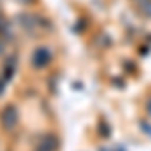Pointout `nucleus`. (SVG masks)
Returning a JSON list of instances; mask_svg holds the SVG:
<instances>
[{
  "instance_id": "nucleus-1",
  "label": "nucleus",
  "mask_w": 151,
  "mask_h": 151,
  "mask_svg": "<svg viewBox=\"0 0 151 151\" xmlns=\"http://www.w3.org/2000/svg\"><path fill=\"white\" fill-rule=\"evenodd\" d=\"M0 125L4 131H12V129L18 125V111L14 105H6L0 113Z\"/></svg>"
},
{
  "instance_id": "nucleus-2",
  "label": "nucleus",
  "mask_w": 151,
  "mask_h": 151,
  "mask_svg": "<svg viewBox=\"0 0 151 151\" xmlns=\"http://www.w3.org/2000/svg\"><path fill=\"white\" fill-rule=\"evenodd\" d=\"M50 60H52V52L45 47H38L32 52V67L35 69H45L47 65H50Z\"/></svg>"
},
{
  "instance_id": "nucleus-3",
  "label": "nucleus",
  "mask_w": 151,
  "mask_h": 151,
  "mask_svg": "<svg viewBox=\"0 0 151 151\" xmlns=\"http://www.w3.org/2000/svg\"><path fill=\"white\" fill-rule=\"evenodd\" d=\"M58 149V139L55 135H42L36 141V149L35 151H57Z\"/></svg>"
},
{
  "instance_id": "nucleus-4",
  "label": "nucleus",
  "mask_w": 151,
  "mask_h": 151,
  "mask_svg": "<svg viewBox=\"0 0 151 151\" xmlns=\"http://www.w3.org/2000/svg\"><path fill=\"white\" fill-rule=\"evenodd\" d=\"M12 73H14V58H10V60L6 63V70H4V79H6V81L12 77Z\"/></svg>"
},
{
  "instance_id": "nucleus-5",
  "label": "nucleus",
  "mask_w": 151,
  "mask_h": 151,
  "mask_svg": "<svg viewBox=\"0 0 151 151\" xmlns=\"http://www.w3.org/2000/svg\"><path fill=\"white\" fill-rule=\"evenodd\" d=\"M147 111H149V115H151V99H149V103H147Z\"/></svg>"
},
{
  "instance_id": "nucleus-6",
  "label": "nucleus",
  "mask_w": 151,
  "mask_h": 151,
  "mask_svg": "<svg viewBox=\"0 0 151 151\" xmlns=\"http://www.w3.org/2000/svg\"><path fill=\"white\" fill-rule=\"evenodd\" d=\"M2 50H4V47H2V42H0V55H2Z\"/></svg>"
},
{
  "instance_id": "nucleus-7",
  "label": "nucleus",
  "mask_w": 151,
  "mask_h": 151,
  "mask_svg": "<svg viewBox=\"0 0 151 151\" xmlns=\"http://www.w3.org/2000/svg\"><path fill=\"white\" fill-rule=\"evenodd\" d=\"M0 20H2V10H0Z\"/></svg>"
}]
</instances>
